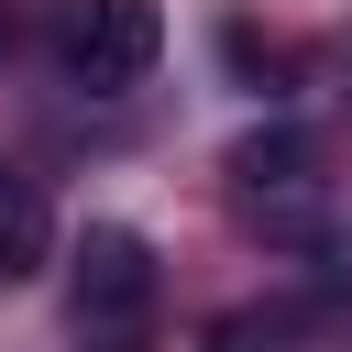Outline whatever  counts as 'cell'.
I'll return each instance as SVG.
<instances>
[{"mask_svg":"<svg viewBox=\"0 0 352 352\" xmlns=\"http://www.w3.org/2000/svg\"><path fill=\"white\" fill-rule=\"evenodd\" d=\"M154 297H165V275H154L143 231H88V242H77L66 319H77L88 352H154Z\"/></svg>","mask_w":352,"mask_h":352,"instance_id":"obj_1","label":"cell"},{"mask_svg":"<svg viewBox=\"0 0 352 352\" xmlns=\"http://www.w3.org/2000/svg\"><path fill=\"white\" fill-rule=\"evenodd\" d=\"M55 44H66V77L88 99H121L154 55H165V11L154 0H66L55 11Z\"/></svg>","mask_w":352,"mask_h":352,"instance_id":"obj_2","label":"cell"},{"mask_svg":"<svg viewBox=\"0 0 352 352\" xmlns=\"http://www.w3.org/2000/svg\"><path fill=\"white\" fill-rule=\"evenodd\" d=\"M44 253H55V209L22 165H0V286H33Z\"/></svg>","mask_w":352,"mask_h":352,"instance_id":"obj_3","label":"cell"},{"mask_svg":"<svg viewBox=\"0 0 352 352\" xmlns=\"http://www.w3.org/2000/svg\"><path fill=\"white\" fill-rule=\"evenodd\" d=\"M297 165H308V143H297V132H253V143L231 154V176H242L253 198H264V187H297Z\"/></svg>","mask_w":352,"mask_h":352,"instance_id":"obj_4","label":"cell"}]
</instances>
